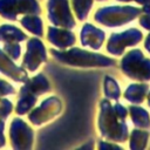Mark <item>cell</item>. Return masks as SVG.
Masks as SVG:
<instances>
[{
	"label": "cell",
	"mask_w": 150,
	"mask_h": 150,
	"mask_svg": "<svg viewBox=\"0 0 150 150\" xmlns=\"http://www.w3.org/2000/svg\"><path fill=\"white\" fill-rule=\"evenodd\" d=\"M104 32L96 28L90 23H86L81 30V43L83 46H88L93 49L101 48L104 41Z\"/></svg>",
	"instance_id": "7"
},
{
	"label": "cell",
	"mask_w": 150,
	"mask_h": 150,
	"mask_svg": "<svg viewBox=\"0 0 150 150\" xmlns=\"http://www.w3.org/2000/svg\"><path fill=\"white\" fill-rule=\"evenodd\" d=\"M98 148L100 149H104V148H120V146H117V145H115V144H112V143H105V142H101L100 144H98Z\"/></svg>",
	"instance_id": "17"
},
{
	"label": "cell",
	"mask_w": 150,
	"mask_h": 150,
	"mask_svg": "<svg viewBox=\"0 0 150 150\" xmlns=\"http://www.w3.org/2000/svg\"><path fill=\"white\" fill-rule=\"evenodd\" d=\"M93 6V0H73V7L75 15L79 20H84Z\"/></svg>",
	"instance_id": "12"
},
{
	"label": "cell",
	"mask_w": 150,
	"mask_h": 150,
	"mask_svg": "<svg viewBox=\"0 0 150 150\" xmlns=\"http://www.w3.org/2000/svg\"><path fill=\"white\" fill-rule=\"evenodd\" d=\"M48 6H49V18L52 22L69 29L76 25L69 11L68 0H50Z\"/></svg>",
	"instance_id": "6"
},
{
	"label": "cell",
	"mask_w": 150,
	"mask_h": 150,
	"mask_svg": "<svg viewBox=\"0 0 150 150\" xmlns=\"http://www.w3.org/2000/svg\"><path fill=\"white\" fill-rule=\"evenodd\" d=\"M135 1L142 6V13L150 12V0H135Z\"/></svg>",
	"instance_id": "16"
},
{
	"label": "cell",
	"mask_w": 150,
	"mask_h": 150,
	"mask_svg": "<svg viewBox=\"0 0 150 150\" xmlns=\"http://www.w3.org/2000/svg\"><path fill=\"white\" fill-rule=\"evenodd\" d=\"M117 1H122V2H128V1H132V0H117Z\"/></svg>",
	"instance_id": "20"
},
{
	"label": "cell",
	"mask_w": 150,
	"mask_h": 150,
	"mask_svg": "<svg viewBox=\"0 0 150 150\" xmlns=\"http://www.w3.org/2000/svg\"><path fill=\"white\" fill-rule=\"evenodd\" d=\"M104 93L105 96L111 100H117L121 96V90L117 82L110 76L104 77Z\"/></svg>",
	"instance_id": "13"
},
{
	"label": "cell",
	"mask_w": 150,
	"mask_h": 150,
	"mask_svg": "<svg viewBox=\"0 0 150 150\" xmlns=\"http://www.w3.org/2000/svg\"><path fill=\"white\" fill-rule=\"evenodd\" d=\"M149 86L145 83H134L130 84L124 91V98L132 104H139L144 101Z\"/></svg>",
	"instance_id": "9"
},
{
	"label": "cell",
	"mask_w": 150,
	"mask_h": 150,
	"mask_svg": "<svg viewBox=\"0 0 150 150\" xmlns=\"http://www.w3.org/2000/svg\"><path fill=\"white\" fill-rule=\"evenodd\" d=\"M149 138V132L143 130H132L130 135V148L131 149H144Z\"/></svg>",
	"instance_id": "11"
},
{
	"label": "cell",
	"mask_w": 150,
	"mask_h": 150,
	"mask_svg": "<svg viewBox=\"0 0 150 150\" xmlns=\"http://www.w3.org/2000/svg\"><path fill=\"white\" fill-rule=\"evenodd\" d=\"M122 71L132 80H150V59H146L139 49L128 52L121 61Z\"/></svg>",
	"instance_id": "4"
},
{
	"label": "cell",
	"mask_w": 150,
	"mask_h": 150,
	"mask_svg": "<svg viewBox=\"0 0 150 150\" xmlns=\"http://www.w3.org/2000/svg\"><path fill=\"white\" fill-rule=\"evenodd\" d=\"M100 117H98V128L102 136L109 141L114 142H124L128 138V127L124 120L120 118L108 100H101L100 102Z\"/></svg>",
	"instance_id": "1"
},
{
	"label": "cell",
	"mask_w": 150,
	"mask_h": 150,
	"mask_svg": "<svg viewBox=\"0 0 150 150\" xmlns=\"http://www.w3.org/2000/svg\"><path fill=\"white\" fill-rule=\"evenodd\" d=\"M144 47H145V49L150 53V33H149V35L146 36L145 41H144Z\"/></svg>",
	"instance_id": "18"
},
{
	"label": "cell",
	"mask_w": 150,
	"mask_h": 150,
	"mask_svg": "<svg viewBox=\"0 0 150 150\" xmlns=\"http://www.w3.org/2000/svg\"><path fill=\"white\" fill-rule=\"evenodd\" d=\"M97 1H105V0H97Z\"/></svg>",
	"instance_id": "21"
},
{
	"label": "cell",
	"mask_w": 150,
	"mask_h": 150,
	"mask_svg": "<svg viewBox=\"0 0 150 150\" xmlns=\"http://www.w3.org/2000/svg\"><path fill=\"white\" fill-rule=\"evenodd\" d=\"M112 108H114V111H115V114L120 117V118H122V120H125V117H127V115H128V111H127V109L122 105V104H120V103H116L115 105H112Z\"/></svg>",
	"instance_id": "14"
},
{
	"label": "cell",
	"mask_w": 150,
	"mask_h": 150,
	"mask_svg": "<svg viewBox=\"0 0 150 150\" xmlns=\"http://www.w3.org/2000/svg\"><path fill=\"white\" fill-rule=\"evenodd\" d=\"M148 105L150 107V93H148Z\"/></svg>",
	"instance_id": "19"
},
{
	"label": "cell",
	"mask_w": 150,
	"mask_h": 150,
	"mask_svg": "<svg viewBox=\"0 0 150 150\" xmlns=\"http://www.w3.org/2000/svg\"><path fill=\"white\" fill-rule=\"evenodd\" d=\"M143 34L137 28H130L123 33L111 34L107 43V52L118 56L124 52L127 47L136 46L138 42H141Z\"/></svg>",
	"instance_id": "5"
},
{
	"label": "cell",
	"mask_w": 150,
	"mask_h": 150,
	"mask_svg": "<svg viewBox=\"0 0 150 150\" xmlns=\"http://www.w3.org/2000/svg\"><path fill=\"white\" fill-rule=\"evenodd\" d=\"M49 40L57 46L59 48H67L75 43V35L70 30L66 29H56L50 27L49 29Z\"/></svg>",
	"instance_id": "8"
},
{
	"label": "cell",
	"mask_w": 150,
	"mask_h": 150,
	"mask_svg": "<svg viewBox=\"0 0 150 150\" xmlns=\"http://www.w3.org/2000/svg\"><path fill=\"white\" fill-rule=\"evenodd\" d=\"M52 53L60 61L76 67H109L116 64L115 59L79 48H73L68 52H56L53 49Z\"/></svg>",
	"instance_id": "2"
},
{
	"label": "cell",
	"mask_w": 150,
	"mask_h": 150,
	"mask_svg": "<svg viewBox=\"0 0 150 150\" xmlns=\"http://www.w3.org/2000/svg\"><path fill=\"white\" fill-rule=\"evenodd\" d=\"M129 110H130L131 121L136 127H139V128L150 127V115L148 114L145 109H143L142 107H137V105H130Z\"/></svg>",
	"instance_id": "10"
},
{
	"label": "cell",
	"mask_w": 150,
	"mask_h": 150,
	"mask_svg": "<svg viewBox=\"0 0 150 150\" xmlns=\"http://www.w3.org/2000/svg\"><path fill=\"white\" fill-rule=\"evenodd\" d=\"M139 14H142V9L131 6L103 7L95 13V21L108 27H117L132 21Z\"/></svg>",
	"instance_id": "3"
},
{
	"label": "cell",
	"mask_w": 150,
	"mask_h": 150,
	"mask_svg": "<svg viewBox=\"0 0 150 150\" xmlns=\"http://www.w3.org/2000/svg\"><path fill=\"white\" fill-rule=\"evenodd\" d=\"M139 25L144 27L145 29L150 30V12L149 13H143V15L139 18Z\"/></svg>",
	"instance_id": "15"
}]
</instances>
